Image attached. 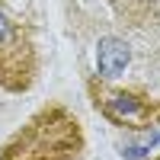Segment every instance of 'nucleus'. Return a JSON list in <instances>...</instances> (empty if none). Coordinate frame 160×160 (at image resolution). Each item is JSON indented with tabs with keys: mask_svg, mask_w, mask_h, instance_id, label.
I'll use <instances>...</instances> for the list:
<instances>
[{
	"mask_svg": "<svg viewBox=\"0 0 160 160\" xmlns=\"http://www.w3.org/2000/svg\"><path fill=\"white\" fill-rule=\"evenodd\" d=\"M87 135L74 109L48 102L35 109L0 148V160H80Z\"/></svg>",
	"mask_w": 160,
	"mask_h": 160,
	"instance_id": "f257e3e1",
	"label": "nucleus"
},
{
	"mask_svg": "<svg viewBox=\"0 0 160 160\" xmlns=\"http://www.w3.org/2000/svg\"><path fill=\"white\" fill-rule=\"evenodd\" d=\"M42 71L35 35L7 0H0V90L29 93Z\"/></svg>",
	"mask_w": 160,
	"mask_h": 160,
	"instance_id": "f03ea898",
	"label": "nucleus"
},
{
	"mask_svg": "<svg viewBox=\"0 0 160 160\" xmlns=\"http://www.w3.org/2000/svg\"><path fill=\"white\" fill-rule=\"evenodd\" d=\"M90 99L106 122H112L118 128L141 131V128L160 125V99H151L144 90L115 87L112 80L96 77L90 80Z\"/></svg>",
	"mask_w": 160,
	"mask_h": 160,
	"instance_id": "7ed1b4c3",
	"label": "nucleus"
},
{
	"mask_svg": "<svg viewBox=\"0 0 160 160\" xmlns=\"http://www.w3.org/2000/svg\"><path fill=\"white\" fill-rule=\"evenodd\" d=\"M118 19L138 32H160V0H109Z\"/></svg>",
	"mask_w": 160,
	"mask_h": 160,
	"instance_id": "20e7f679",
	"label": "nucleus"
},
{
	"mask_svg": "<svg viewBox=\"0 0 160 160\" xmlns=\"http://www.w3.org/2000/svg\"><path fill=\"white\" fill-rule=\"evenodd\" d=\"M128 61H131V51L125 45V38H115V35L99 38V48H96V77L118 80L125 74Z\"/></svg>",
	"mask_w": 160,
	"mask_h": 160,
	"instance_id": "39448f33",
	"label": "nucleus"
},
{
	"mask_svg": "<svg viewBox=\"0 0 160 160\" xmlns=\"http://www.w3.org/2000/svg\"><path fill=\"white\" fill-rule=\"evenodd\" d=\"M154 160H160V157H154Z\"/></svg>",
	"mask_w": 160,
	"mask_h": 160,
	"instance_id": "423d86ee",
	"label": "nucleus"
}]
</instances>
